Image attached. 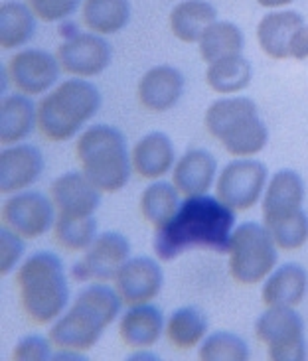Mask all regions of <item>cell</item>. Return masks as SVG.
<instances>
[{"instance_id":"1","label":"cell","mask_w":308,"mask_h":361,"mask_svg":"<svg viewBox=\"0 0 308 361\" xmlns=\"http://www.w3.org/2000/svg\"><path fill=\"white\" fill-rule=\"evenodd\" d=\"M235 227V209L220 197L190 195L178 212L156 229L154 251L160 261H174L188 249H212L215 253L230 251Z\"/></svg>"},{"instance_id":"2","label":"cell","mask_w":308,"mask_h":361,"mask_svg":"<svg viewBox=\"0 0 308 361\" xmlns=\"http://www.w3.org/2000/svg\"><path fill=\"white\" fill-rule=\"evenodd\" d=\"M20 304L32 322H56L68 308L69 286L58 255L38 251L30 255L16 274Z\"/></svg>"},{"instance_id":"3","label":"cell","mask_w":308,"mask_h":361,"mask_svg":"<svg viewBox=\"0 0 308 361\" xmlns=\"http://www.w3.org/2000/svg\"><path fill=\"white\" fill-rule=\"evenodd\" d=\"M203 125L231 157H255L269 142V130L261 121L257 103L249 97L213 101L206 111Z\"/></svg>"},{"instance_id":"4","label":"cell","mask_w":308,"mask_h":361,"mask_svg":"<svg viewBox=\"0 0 308 361\" xmlns=\"http://www.w3.org/2000/svg\"><path fill=\"white\" fill-rule=\"evenodd\" d=\"M76 152L81 172L101 192L115 194L129 184L133 160L119 128L109 125L85 128L77 138Z\"/></svg>"},{"instance_id":"5","label":"cell","mask_w":308,"mask_h":361,"mask_svg":"<svg viewBox=\"0 0 308 361\" xmlns=\"http://www.w3.org/2000/svg\"><path fill=\"white\" fill-rule=\"evenodd\" d=\"M101 91L83 78L66 79L38 103L40 133L54 142L76 137L101 107Z\"/></svg>"},{"instance_id":"6","label":"cell","mask_w":308,"mask_h":361,"mask_svg":"<svg viewBox=\"0 0 308 361\" xmlns=\"http://www.w3.org/2000/svg\"><path fill=\"white\" fill-rule=\"evenodd\" d=\"M230 273L239 284L263 283L269 276L277 261V243L273 241L265 224L247 221L235 227L230 243Z\"/></svg>"},{"instance_id":"7","label":"cell","mask_w":308,"mask_h":361,"mask_svg":"<svg viewBox=\"0 0 308 361\" xmlns=\"http://www.w3.org/2000/svg\"><path fill=\"white\" fill-rule=\"evenodd\" d=\"M257 340L267 345L275 361H302L308 357L304 322L292 306H267L255 322Z\"/></svg>"},{"instance_id":"8","label":"cell","mask_w":308,"mask_h":361,"mask_svg":"<svg viewBox=\"0 0 308 361\" xmlns=\"http://www.w3.org/2000/svg\"><path fill=\"white\" fill-rule=\"evenodd\" d=\"M267 166L253 158H237L225 164L215 180L218 197L235 212H247L263 200L267 188Z\"/></svg>"},{"instance_id":"9","label":"cell","mask_w":308,"mask_h":361,"mask_svg":"<svg viewBox=\"0 0 308 361\" xmlns=\"http://www.w3.org/2000/svg\"><path fill=\"white\" fill-rule=\"evenodd\" d=\"M131 259V243L125 235L117 231H105L95 237V241L85 249L81 261L71 269L76 281H115L121 267Z\"/></svg>"},{"instance_id":"10","label":"cell","mask_w":308,"mask_h":361,"mask_svg":"<svg viewBox=\"0 0 308 361\" xmlns=\"http://www.w3.org/2000/svg\"><path fill=\"white\" fill-rule=\"evenodd\" d=\"M56 56L66 73L87 79L95 78L109 68L113 49L111 44L95 32H77L59 46Z\"/></svg>"},{"instance_id":"11","label":"cell","mask_w":308,"mask_h":361,"mask_svg":"<svg viewBox=\"0 0 308 361\" xmlns=\"http://www.w3.org/2000/svg\"><path fill=\"white\" fill-rule=\"evenodd\" d=\"M2 221L24 239H36L56 225V205L40 192H18L4 202Z\"/></svg>"},{"instance_id":"12","label":"cell","mask_w":308,"mask_h":361,"mask_svg":"<svg viewBox=\"0 0 308 361\" xmlns=\"http://www.w3.org/2000/svg\"><path fill=\"white\" fill-rule=\"evenodd\" d=\"M59 59L44 49H20L8 61L10 81L24 95H42L54 87L59 78Z\"/></svg>"},{"instance_id":"13","label":"cell","mask_w":308,"mask_h":361,"mask_svg":"<svg viewBox=\"0 0 308 361\" xmlns=\"http://www.w3.org/2000/svg\"><path fill=\"white\" fill-rule=\"evenodd\" d=\"M107 324L83 304L73 302L68 312L61 314L49 330V342L61 350L87 352L95 345L105 332Z\"/></svg>"},{"instance_id":"14","label":"cell","mask_w":308,"mask_h":361,"mask_svg":"<svg viewBox=\"0 0 308 361\" xmlns=\"http://www.w3.org/2000/svg\"><path fill=\"white\" fill-rule=\"evenodd\" d=\"M164 284V273L160 264L150 257L129 259L115 276V286L123 302L129 306L146 304L154 300Z\"/></svg>"},{"instance_id":"15","label":"cell","mask_w":308,"mask_h":361,"mask_svg":"<svg viewBox=\"0 0 308 361\" xmlns=\"http://www.w3.org/2000/svg\"><path fill=\"white\" fill-rule=\"evenodd\" d=\"M52 202L61 215L85 217L101 205V190L83 172H66L52 182Z\"/></svg>"},{"instance_id":"16","label":"cell","mask_w":308,"mask_h":361,"mask_svg":"<svg viewBox=\"0 0 308 361\" xmlns=\"http://www.w3.org/2000/svg\"><path fill=\"white\" fill-rule=\"evenodd\" d=\"M44 157L32 145H10L0 152V192L18 194L38 182Z\"/></svg>"},{"instance_id":"17","label":"cell","mask_w":308,"mask_h":361,"mask_svg":"<svg viewBox=\"0 0 308 361\" xmlns=\"http://www.w3.org/2000/svg\"><path fill=\"white\" fill-rule=\"evenodd\" d=\"M184 91V75L172 66H154L138 81L141 105L153 113H164L178 105Z\"/></svg>"},{"instance_id":"18","label":"cell","mask_w":308,"mask_h":361,"mask_svg":"<svg viewBox=\"0 0 308 361\" xmlns=\"http://www.w3.org/2000/svg\"><path fill=\"white\" fill-rule=\"evenodd\" d=\"M304 180L299 172L283 168L275 172L273 178L267 182L265 194H263V221L287 217L290 214H297L302 209L304 204Z\"/></svg>"},{"instance_id":"19","label":"cell","mask_w":308,"mask_h":361,"mask_svg":"<svg viewBox=\"0 0 308 361\" xmlns=\"http://www.w3.org/2000/svg\"><path fill=\"white\" fill-rule=\"evenodd\" d=\"M304 26V18L297 10H273L257 24V42L271 59L290 58L289 49L295 34Z\"/></svg>"},{"instance_id":"20","label":"cell","mask_w":308,"mask_h":361,"mask_svg":"<svg viewBox=\"0 0 308 361\" xmlns=\"http://www.w3.org/2000/svg\"><path fill=\"white\" fill-rule=\"evenodd\" d=\"M218 174V162L212 152L194 148L184 152L172 168V184L186 197L203 195L212 188Z\"/></svg>"},{"instance_id":"21","label":"cell","mask_w":308,"mask_h":361,"mask_svg":"<svg viewBox=\"0 0 308 361\" xmlns=\"http://www.w3.org/2000/svg\"><path fill=\"white\" fill-rule=\"evenodd\" d=\"M308 294V273L299 263H285L265 279L261 298L265 306H299Z\"/></svg>"},{"instance_id":"22","label":"cell","mask_w":308,"mask_h":361,"mask_svg":"<svg viewBox=\"0 0 308 361\" xmlns=\"http://www.w3.org/2000/svg\"><path fill=\"white\" fill-rule=\"evenodd\" d=\"M164 330L166 322L162 312L150 302L131 306L119 322V334L123 342L136 350L153 348L160 340Z\"/></svg>"},{"instance_id":"23","label":"cell","mask_w":308,"mask_h":361,"mask_svg":"<svg viewBox=\"0 0 308 361\" xmlns=\"http://www.w3.org/2000/svg\"><path fill=\"white\" fill-rule=\"evenodd\" d=\"M133 170L141 178L158 180L168 174L176 164V152L170 138L164 133H150L143 137L131 152Z\"/></svg>"},{"instance_id":"24","label":"cell","mask_w":308,"mask_h":361,"mask_svg":"<svg viewBox=\"0 0 308 361\" xmlns=\"http://www.w3.org/2000/svg\"><path fill=\"white\" fill-rule=\"evenodd\" d=\"M38 125V107L34 101L24 95H8L2 97L0 103V142L2 145H16L24 138L30 137V133Z\"/></svg>"},{"instance_id":"25","label":"cell","mask_w":308,"mask_h":361,"mask_svg":"<svg viewBox=\"0 0 308 361\" xmlns=\"http://www.w3.org/2000/svg\"><path fill=\"white\" fill-rule=\"evenodd\" d=\"M218 20V10L208 0H182L170 12V30L184 44L200 42Z\"/></svg>"},{"instance_id":"26","label":"cell","mask_w":308,"mask_h":361,"mask_svg":"<svg viewBox=\"0 0 308 361\" xmlns=\"http://www.w3.org/2000/svg\"><path fill=\"white\" fill-rule=\"evenodd\" d=\"M131 0H83L81 20L89 32L99 36L117 34L131 22Z\"/></svg>"},{"instance_id":"27","label":"cell","mask_w":308,"mask_h":361,"mask_svg":"<svg viewBox=\"0 0 308 361\" xmlns=\"http://www.w3.org/2000/svg\"><path fill=\"white\" fill-rule=\"evenodd\" d=\"M36 34V14L28 4L4 0L0 4V48L14 49L28 44Z\"/></svg>"},{"instance_id":"28","label":"cell","mask_w":308,"mask_h":361,"mask_svg":"<svg viewBox=\"0 0 308 361\" xmlns=\"http://www.w3.org/2000/svg\"><path fill=\"white\" fill-rule=\"evenodd\" d=\"M251 75H253L251 61L237 54V56H230V58L208 63L206 83L220 95H233L249 85Z\"/></svg>"},{"instance_id":"29","label":"cell","mask_w":308,"mask_h":361,"mask_svg":"<svg viewBox=\"0 0 308 361\" xmlns=\"http://www.w3.org/2000/svg\"><path fill=\"white\" fill-rule=\"evenodd\" d=\"M200 44V56L206 63H213L218 59L230 58V56H237L245 48V36L237 24L233 22H223V20H215L210 28L206 30V34Z\"/></svg>"},{"instance_id":"30","label":"cell","mask_w":308,"mask_h":361,"mask_svg":"<svg viewBox=\"0 0 308 361\" xmlns=\"http://www.w3.org/2000/svg\"><path fill=\"white\" fill-rule=\"evenodd\" d=\"M208 332V318L194 306H184L170 314L166 336L178 350H190L202 342Z\"/></svg>"},{"instance_id":"31","label":"cell","mask_w":308,"mask_h":361,"mask_svg":"<svg viewBox=\"0 0 308 361\" xmlns=\"http://www.w3.org/2000/svg\"><path fill=\"white\" fill-rule=\"evenodd\" d=\"M180 192L174 184L154 182L141 195V212L143 217L156 229L162 227L180 207Z\"/></svg>"},{"instance_id":"32","label":"cell","mask_w":308,"mask_h":361,"mask_svg":"<svg viewBox=\"0 0 308 361\" xmlns=\"http://www.w3.org/2000/svg\"><path fill=\"white\" fill-rule=\"evenodd\" d=\"M54 233L58 243L68 251H85L97 237V221L93 215L85 217H71V215H58Z\"/></svg>"},{"instance_id":"33","label":"cell","mask_w":308,"mask_h":361,"mask_svg":"<svg viewBox=\"0 0 308 361\" xmlns=\"http://www.w3.org/2000/svg\"><path fill=\"white\" fill-rule=\"evenodd\" d=\"M269 229L273 241L279 249L285 251H297L304 247L308 241V214L304 209H299L297 214H290L287 217L263 221Z\"/></svg>"},{"instance_id":"34","label":"cell","mask_w":308,"mask_h":361,"mask_svg":"<svg viewBox=\"0 0 308 361\" xmlns=\"http://www.w3.org/2000/svg\"><path fill=\"white\" fill-rule=\"evenodd\" d=\"M198 355L203 361H245L249 360V345L237 334L215 332L203 338Z\"/></svg>"},{"instance_id":"35","label":"cell","mask_w":308,"mask_h":361,"mask_svg":"<svg viewBox=\"0 0 308 361\" xmlns=\"http://www.w3.org/2000/svg\"><path fill=\"white\" fill-rule=\"evenodd\" d=\"M24 237L18 235L14 229H10L8 225L0 229V274H10L16 264L20 263L22 255H24Z\"/></svg>"},{"instance_id":"36","label":"cell","mask_w":308,"mask_h":361,"mask_svg":"<svg viewBox=\"0 0 308 361\" xmlns=\"http://www.w3.org/2000/svg\"><path fill=\"white\" fill-rule=\"evenodd\" d=\"M28 6L42 22H59L76 12L79 0H28Z\"/></svg>"},{"instance_id":"37","label":"cell","mask_w":308,"mask_h":361,"mask_svg":"<svg viewBox=\"0 0 308 361\" xmlns=\"http://www.w3.org/2000/svg\"><path fill=\"white\" fill-rule=\"evenodd\" d=\"M12 357L24 361H48L54 357V352H52V345H49L46 338H42V336H26V338H22L16 343Z\"/></svg>"},{"instance_id":"38","label":"cell","mask_w":308,"mask_h":361,"mask_svg":"<svg viewBox=\"0 0 308 361\" xmlns=\"http://www.w3.org/2000/svg\"><path fill=\"white\" fill-rule=\"evenodd\" d=\"M289 54L290 58L299 59V61L308 59V24H304V26L295 34V38L290 42Z\"/></svg>"},{"instance_id":"39","label":"cell","mask_w":308,"mask_h":361,"mask_svg":"<svg viewBox=\"0 0 308 361\" xmlns=\"http://www.w3.org/2000/svg\"><path fill=\"white\" fill-rule=\"evenodd\" d=\"M292 0H257V4L263 8H283L289 6Z\"/></svg>"},{"instance_id":"40","label":"cell","mask_w":308,"mask_h":361,"mask_svg":"<svg viewBox=\"0 0 308 361\" xmlns=\"http://www.w3.org/2000/svg\"><path fill=\"white\" fill-rule=\"evenodd\" d=\"M158 355H153V353L148 352H143V353H133L131 355V360H156Z\"/></svg>"}]
</instances>
